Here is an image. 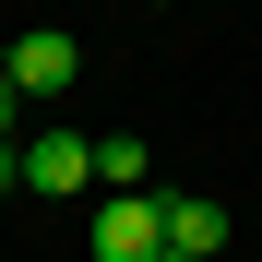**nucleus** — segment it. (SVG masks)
<instances>
[{"instance_id": "1", "label": "nucleus", "mask_w": 262, "mask_h": 262, "mask_svg": "<svg viewBox=\"0 0 262 262\" xmlns=\"http://www.w3.org/2000/svg\"><path fill=\"white\" fill-rule=\"evenodd\" d=\"M167 250V191H107L96 203V262H155Z\"/></svg>"}, {"instance_id": "2", "label": "nucleus", "mask_w": 262, "mask_h": 262, "mask_svg": "<svg viewBox=\"0 0 262 262\" xmlns=\"http://www.w3.org/2000/svg\"><path fill=\"white\" fill-rule=\"evenodd\" d=\"M72 72H83V48H72L60 24H24L12 48H0V83H12V96H60Z\"/></svg>"}, {"instance_id": "3", "label": "nucleus", "mask_w": 262, "mask_h": 262, "mask_svg": "<svg viewBox=\"0 0 262 262\" xmlns=\"http://www.w3.org/2000/svg\"><path fill=\"white\" fill-rule=\"evenodd\" d=\"M24 191H48V203L96 191V143H83V131H36L24 143Z\"/></svg>"}, {"instance_id": "4", "label": "nucleus", "mask_w": 262, "mask_h": 262, "mask_svg": "<svg viewBox=\"0 0 262 262\" xmlns=\"http://www.w3.org/2000/svg\"><path fill=\"white\" fill-rule=\"evenodd\" d=\"M167 250L214 262V250H227V203H214V191H167Z\"/></svg>"}, {"instance_id": "5", "label": "nucleus", "mask_w": 262, "mask_h": 262, "mask_svg": "<svg viewBox=\"0 0 262 262\" xmlns=\"http://www.w3.org/2000/svg\"><path fill=\"white\" fill-rule=\"evenodd\" d=\"M143 179H155V155L131 143V131H107L96 143V191H143Z\"/></svg>"}, {"instance_id": "6", "label": "nucleus", "mask_w": 262, "mask_h": 262, "mask_svg": "<svg viewBox=\"0 0 262 262\" xmlns=\"http://www.w3.org/2000/svg\"><path fill=\"white\" fill-rule=\"evenodd\" d=\"M24 191V143H0V203H12Z\"/></svg>"}, {"instance_id": "7", "label": "nucleus", "mask_w": 262, "mask_h": 262, "mask_svg": "<svg viewBox=\"0 0 262 262\" xmlns=\"http://www.w3.org/2000/svg\"><path fill=\"white\" fill-rule=\"evenodd\" d=\"M0 143H12V83H0Z\"/></svg>"}, {"instance_id": "8", "label": "nucleus", "mask_w": 262, "mask_h": 262, "mask_svg": "<svg viewBox=\"0 0 262 262\" xmlns=\"http://www.w3.org/2000/svg\"><path fill=\"white\" fill-rule=\"evenodd\" d=\"M155 262H191V250H155Z\"/></svg>"}]
</instances>
